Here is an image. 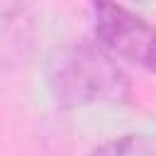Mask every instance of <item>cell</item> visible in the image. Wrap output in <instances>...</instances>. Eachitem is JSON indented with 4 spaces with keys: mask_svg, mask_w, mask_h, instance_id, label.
Here are the masks:
<instances>
[{
    "mask_svg": "<svg viewBox=\"0 0 156 156\" xmlns=\"http://www.w3.org/2000/svg\"><path fill=\"white\" fill-rule=\"evenodd\" d=\"M54 100L61 107H83L95 102H124L132 85L127 73L102 46L71 44L58 49L46 71Z\"/></svg>",
    "mask_w": 156,
    "mask_h": 156,
    "instance_id": "6da1fadb",
    "label": "cell"
},
{
    "mask_svg": "<svg viewBox=\"0 0 156 156\" xmlns=\"http://www.w3.org/2000/svg\"><path fill=\"white\" fill-rule=\"evenodd\" d=\"M90 156H156V136L136 132L122 134L93 149Z\"/></svg>",
    "mask_w": 156,
    "mask_h": 156,
    "instance_id": "3957f363",
    "label": "cell"
},
{
    "mask_svg": "<svg viewBox=\"0 0 156 156\" xmlns=\"http://www.w3.org/2000/svg\"><path fill=\"white\" fill-rule=\"evenodd\" d=\"M93 32L105 51L156 73V24L122 2L93 0Z\"/></svg>",
    "mask_w": 156,
    "mask_h": 156,
    "instance_id": "7a4b0ae2",
    "label": "cell"
}]
</instances>
